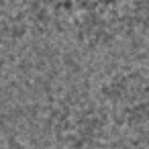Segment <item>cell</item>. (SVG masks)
Masks as SVG:
<instances>
[{"label":"cell","instance_id":"6da1fadb","mask_svg":"<svg viewBox=\"0 0 149 149\" xmlns=\"http://www.w3.org/2000/svg\"><path fill=\"white\" fill-rule=\"evenodd\" d=\"M114 129L141 131L149 127V72L125 65L110 72L96 94Z\"/></svg>","mask_w":149,"mask_h":149},{"label":"cell","instance_id":"7a4b0ae2","mask_svg":"<svg viewBox=\"0 0 149 149\" xmlns=\"http://www.w3.org/2000/svg\"><path fill=\"white\" fill-rule=\"evenodd\" d=\"M112 127L102 104L84 96L59 100L49 112V131L57 143L70 147L100 145Z\"/></svg>","mask_w":149,"mask_h":149},{"label":"cell","instance_id":"3957f363","mask_svg":"<svg viewBox=\"0 0 149 149\" xmlns=\"http://www.w3.org/2000/svg\"><path fill=\"white\" fill-rule=\"evenodd\" d=\"M116 2H98L80 8L72 19L74 41L86 51H102L123 35V21Z\"/></svg>","mask_w":149,"mask_h":149},{"label":"cell","instance_id":"277c9868","mask_svg":"<svg viewBox=\"0 0 149 149\" xmlns=\"http://www.w3.org/2000/svg\"><path fill=\"white\" fill-rule=\"evenodd\" d=\"M120 21L125 37L149 43V0H131L125 4L120 10Z\"/></svg>","mask_w":149,"mask_h":149},{"label":"cell","instance_id":"5b68a950","mask_svg":"<svg viewBox=\"0 0 149 149\" xmlns=\"http://www.w3.org/2000/svg\"><path fill=\"white\" fill-rule=\"evenodd\" d=\"M15 2H19V0H0V10H4V8L13 6Z\"/></svg>","mask_w":149,"mask_h":149}]
</instances>
